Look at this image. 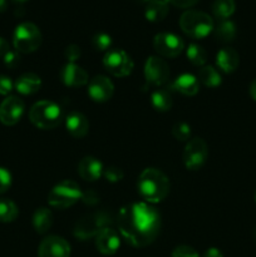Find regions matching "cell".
Wrapping results in <instances>:
<instances>
[{"instance_id":"obj_28","label":"cell","mask_w":256,"mask_h":257,"mask_svg":"<svg viewBox=\"0 0 256 257\" xmlns=\"http://www.w3.org/2000/svg\"><path fill=\"white\" fill-rule=\"evenodd\" d=\"M19 215L18 206L8 198H0V222H13Z\"/></svg>"},{"instance_id":"obj_16","label":"cell","mask_w":256,"mask_h":257,"mask_svg":"<svg viewBox=\"0 0 256 257\" xmlns=\"http://www.w3.org/2000/svg\"><path fill=\"white\" fill-rule=\"evenodd\" d=\"M63 83L68 87H83L88 83V73L75 63H68L60 73Z\"/></svg>"},{"instance_id":"obj_7","label":"cell","mask_w":256,"mask_h":257,"mask_svg":"<svg viewBox=\"0 0 256 257\" xmlns=\"http://www.w3.org/2000/svg\"><path fill=\"white\" fill-rule=\"evenodd\" d=\"M103 65L114 77H127L132 73L133 60L123 49H109L103 58Z\"/></svg>"},{"instance_id":"obj_42","label":"cell","mask_w":256,"mask_h":257,"mask_svg":"<svg viewBox=\"0 0 256 257\" xmlns=\"http://www.w3.org/2000/svg\"><path fill=\"white\" fill-rule=\"evenodd\" d=\"M8 8L7 0H0V13H4Z\"/></svg>"},{"instance_id":"obj_30","label":"cell","mask_w":256,"mask_h":257,"mask_svg":"<svg viewBox=\"0 0 256 257\" xmlns=\"http://www.w3.org/2000/svg\"><path fill=\"white\" fill-rule=\"evenodd\" d=\"M172 135L177 141L185 142L191 137V127L186 122H177L172 127Z\"/></svg>"},{"instance_id":"obj_36","label":"cell","mask_w":256,"mask_h":257,"mask_svg":"<svg viewBox=\"0 0 256 257\" xmlns=\"http://www.w3.org/2000/svg\"><path fill=\"white\" fill-rule=\"evenodd\" d=\"M4 59V64L7 65L8 68H15L20 62V55L17 50H9L7 54L3 57Z\"/></svg>"},{"instance_id":"obj_15","label":"cell","mask_w":256,"mask_h":257,"mask_svg":"<svg viewBox=\"0 0 256 257\" xmlns=\"http://www.w3.org/2000/svg\"><path fill=\"white\" fill-rule=\"evenodd\" d=\"M120 240L118 233L113 228L105 227L95 236V247L102 255L112 256L118 251Z\"/></svg>"},{"instance_id":"obj_8","label":"cell","mask_w":256,"mask_h":257,"mask_svg":"<svg viewBox=\"0 0 256 257\" xmlns=\"http://www.w3.org/2000/svg\"><path fill=\"white\" fill-rule=\"evenodd\" d=\"M208 156V147L205 141L200 137L188 141L183 151V163L190 171L200 170L206 162Z\"/></svg>"},{"instance_id":"obj_40","label":"cell","mask_w":256,"mask_h":257,"mask_svg":"<svg viewBox=\"0 0 256 257\" xmlns=\"http://www.w3.org/2000/svg\"><path fill=\"white\" fill-rule=\"evenodd\" d=\"M203 257H223V255H222V252L218 250V248L210 247L207 251H206Z\"/></svg>"},{"instance_id":"obj_4","label":"cell","mask_w":256,"mask_h":257,"mask_svg":"<svg viewBox=\"0 0 256 257\" xmlns=\"http://www.w3.org/2000/svg\"><path fill=\"white\" fill-rule=\"evenodd\" d=\"M29 119L40 130H52L62 122V108L52 100H40L30 109Z\"/></svg>"},{"instance_id":"obj_33","label":"cell","mask_w":256,"mask_h":257,"mask_svg":"<svg viewBox=\"0 0 256 257\" xmlns=\"http://www.w3.org/2000/svg\"><path fill=\"white\" fill-rule=\"evenodd\" d=\"M172 257H200L197 251L192 248L191 246L187 245H181L173 250Z\"/></svg>"},{"instance_id":"obj_32","label":"cell","mask_w":256,"mask_h":257,"mask_svg":"<svg viewBox=\"0 0 256 257\" xmlns=\"http://www.w3.org/2000/svg\"><path fill=\"white\" fill-rule=\"evenodd\" d=\"M103 176H104L107 181L114 183V182H119L120 180H123V177H124V172H123L122 168L110 166V167L103 170Z\"/></svg>"},{"instance_id":"obj_39","label":"cell","mask_w":256,"mask_h":257,"mask_svg":"<svg viewBox=\"0 0 256 257\" xmlns=\"http://www.w3.org/2000/svg\"><path fill=\"white\" fill-rule=\"evenodd\" d=\"M9 50H10L9 43H8L4 38L0 37V57H4Z\"/></svg>"},{"instance_id":"obj_22","label":"cell","mask_w":256,"mask_h":257,"mask_svg":"<svg viewBox=\"0 0 256 257\" xmlns=\"http://www.w3.org/2000/svg\"><path fill=\"white\" fill-rule=\"evenodd\" d=\"M168 14V3L166 0H151L145 9L146 19L150 22H161Z\"/></svg>"},{"instance_id":"obj_14","label":"cell","mask_w":256,"mask_h":257,"mask_svg":"<svg viewBox=\"0 0 256 257\" xmlns=\"http://www.w3.org/2000/svg\"><path fill=\"white\" fill-rule=\"evenodd\" d=\"M114 85L110 79L104 75H97L88 84V94L94 102L104 103L112 98Z\"/></svg>"},{"instance_id":"obj_41","label":"cell","mask_w":256,"mask_h":257,"mask_svg":"<svg viewBox=\"0 0 256 257\" xmlns=\"http://www.w3.org/2000/svg\"><path fill=\"white\" fill-rule=\"evenodd\" d=\"M248 92H250L251 98H252V99L256 102V78L252 80V82H251L250 89H248Z\"/></svg>"},{"instance_id":"obj_5","label":"cell","mask_w":256,"mask_h":257,"mask_svg":"<svg viewBox=\"0 0 256 257\" xmlns=\"http://www.w3.org/2000/svg\"><path fill=\"white\" fill-rule=\"evenodd\" d=\"M83 193L79 185L72 180H64L55 185L48 195V202L52 207L65 210L82 200Z\"/></svg>"},{"instance_id":"obj_37","label":"cell","mask_w":256,"mask_h":257,"mask_svg":"<svg viewBox=\"0 0 256 257\" xmlns=\"http://www.w3.org/2000/svg\"><path fill=\"white\" fill-rule=\"evenodd\" d=\"M14 88V83L7 75H0V94L8 95Z\"/></svg>"},{"instance_id":"obj_29","label":"cell","mask_w":256,"mask_h":257,"mask_svg":"<svg viewBox=\"0 0 256 257\" xmlns=\"http://www.w3.org/2000/svg\"><path fill=\"white\" fill-rule=\"evenodd\" d=\"M186 55H187L188 60L196 67H203L207 60V52L205 50V48L196 43H191L188 45V48L186 49Z\"/></svg>"},{"instance_id":"obj_23","label":"cell","mask_w":256,"mask_h":257,"mask_svg":"<svg viewBox=\"0 0 256 257\" xmlns=\"http://www.w3.org/2000/svg\"><path fill=\"white\" fill-rule=\"evenodd\" d=\"M53 213L45 207L38 208L33 215V227L38 233L43 235L50 230L53 225Z\"/></svg>"},{"instance_id":"obj_27","label":"cell","mask_w":256,"mask_h":257,"mask_svg":"<svg viewBox=\"0 0 256 257\" xmlns=\"http://www.w3.org/2000/svg\"><path fill=\"white\" fill-rule=\"evenodd\" d=\"M235 0H215L212 4V12L220 20L228 19L235 13Z\"/></svg>"},{"instance_id":"obj_25","label":"cell","mask_w":256,"mask_h":257,"mask_svg":"<svg viewBox=\"0 0 256 257\" xmlns=\"http://www.w3.org/2000/svg\"><path fill=\"white\" fill-rule=\"evenodd\" d=\"M198 82H201L206 87L216 88L221 84L222 78L212 65H203L198 70Z\"/></svg>"},{"instance_id":"obj_3","label":"cell","mask_w":256,"mask_h":257,"mask_svg":"<svg viewBox=\"0 0 256 257\" xmlns=\"http://www.w3.org/2000/svg\"><path fill=\"white\" fill-rule=\"evenodd\" d=\"M180 27L188 37L202 39L215 28L212 18L201 10H186L180 18Z\"/></svg>"},{"instance_id":"obj_2","label":"cell","mask_w":256,"mask_h":257,"mask_svg":"<svg viewBox=\"0 0 256 257\" xmlns=\"http://www.w3.org/2000/svg\"><path fill=\"white\" fill-rule=\"evenodd\" d=\"M138 192L148 203H157L165 200L170 192V181L162 171L146 168L138 178Z\"/></svg>"},{"instance_id":"obj_26","label":"cell","mask_w":256,"mask_h":257,"mask_svg":"<svg viewBox=\"0 0 256 257\" xmlns=\"http://www.w3.org/2000/svg\"><path fill=\"white\" fill-rule=\"evenodd\" d=\"M213 32H215V37L220 42H231L236 37V25L235 23L228 19L220 20L218 24L213 28Z\"/></svg>"},{"instance_id":"obj_44","label":"cell","mask_w":256,"mask_h":257,"mask_svg":"<svg viewBox=\"0 0 256 257\" xmlns=\"http://www.w3.org/2000/svg\"><path fill=\"white\" fill-rule=\"evenodd\" d=\"M142 2H146V3H148V2H151V0H142Z\"/></svg>"},{"instance_id":"obj_12","label":"cell","mask_w":256,"mask_h":257,"mask_svg":"<svg viewBox=\"0 0 256 257\" xmlns=\"http://www.w3.org/2000/svg\"><path fill=\"white\" fill-rule=\"evenodd\" d=\"M25 104L19 97L9 95L0 104V122L5 125H14L24 114Z\"/></svg>"},{"instance_id":"obj_43","label":"cell","mask_w":256,"mask_h":257,"mask_svg":"<svg viewBox=\"0 0 256 257\" xmlns=\"http://www.w3.org/2000/svg\"><path fill=\"white\" fill-rule=\"evenodd\" d=\"M13 2L14 3H25V2H28V0H13Z\"/></svg>"},{"instance_id":"obj_10","label":"cell","mask_w":256,"mask_h":257,"mask_svg":"<svg viewBox=\"0 0 256 257\" xmlns=\"http://www.w3.org/2000/svg\"><path fill=\"white\" fill-rule=\"evenodd\" d=\"M146 83L155 87H162L170 79V67L167 62L160 57L152 55L145 64Z\"/></svg>"},{"instance_id":"obj_35","label":"cell","mask_w":256,"mask_h":257,"mask_svg":"<svg viewBox=\"0 0 256 257\" xmlns=\"http://www.w3.org/2000/svg\"><path fill=\"white\" fill-rule=\"evenodd\" d=\"M80 54H82V52H80V48L78 45L70 44L65 48L64 55L67 58L68 63H75V60L80 58Z\"/></svg>"},{"instance_id":"obj_6","label":"cell","mask_w":256,"mask_h":257,"mask_svg":"<svg viewBox=\"0 0 256 257\" xmlns=\"http://www.w3.org/2000/svg\"><path fill=\"white\" fill-rule=\"evenodd\" d=\"M42 40L43 37L39 28L30 22H25L18 25L14 30V35H13L15 50L18 53H23V54L35 52L42 44Z\"/></svg>"},{"instance_id":"obj_24","label":"cell","mask_w":256,"mask_h":257,"mask_svg":"<svg viewBox=\"0 0 256 257\" xmlns=\"http://www.w3.org/2000/svg\"><path fill=\"white\" fill-rule=\"evenodd\" d=\"M151 102L153 108L158 112H168L173 104L171 90L167 88H158L151 94Z\"/></svg>"},{"instance_id":"obj_17","label":"cell","mask_w":256,"mask_h":257,"mask_svg":"<svg viewBox=\"0 0 256 257\" xmlns=\"http://www.w3.org/2000/svg\"><path fill=\"white\" fill-rule=\"evenodd\" d=\"M103 165L98 158L92 157V156H87V157L82 158L78 163V173L80 177L89 182H94V181L99 180L103 176Z\"/></svg>"},{"instance_id":"obj_46","label":"cell","mask_w":256,"mask_h":257,"mask_svg":"<svg viewBox=\"0 0 256 257\" xmlns=\"http://www.w3.org/2000/svg\"><path fill=\"white\" fill-rule=\"evenodd\" d=\"M255 237H256V231H255Z\"/></svg>"},{"instance_id":"obj_20","label":"cell","mask_w":256,"mask_h":257,"mask_svg":"<svg viewBox=\"0 0 256 257\" xmlns=\"http://www.w3.org/2000/svg\"><path fill=\"white\" fill-rule=\"evenodd\" d=\"M172 89L177 90L178 93L183 95L192 97V95L198 93L200 83H198V79L195 75L190 74V73H183V74L178 75L175 82L172 83Z\"/></svg>"},{"instance_id":"obj_38","label":"cell","mask_w":256,"mask_h":257,"mask_svg":"<svg viewBox=\"0 0 256 257\" xmlns=\"http://www.w3.org/2000/svg\"><path fill=\"white\" fill-rule=\"evenodd\" d=\"M166 2L171 3V4L178 8H190L192 5H195L198 0H166Z\"/></svg>"},{"instance_id":"obj_18","label":"cell","mask_w":256,"mask_h":257,"mask_svg":"<svg viewBox=\"0 0 256 257\" xmlns=\"http://www.w3.org/2000/svg\"><path fill=\"white\" fill-rule=\"evenodd\" d=\"M65 127L73 137L83 138L89 131V122L80 112H72L65 118Z\"/></svg>"},{"instance_id":"obj_34","label":"cell","mask_w":256,"mask_h":257,"mask_svg":"<svg viewBox=\"0 0 256 257\" xmlns=\"http://www.w3.org/2000/svg\"><path fill=\"white\" fill-rule=\"evenodd\" d=\"M12 186V175L4 167H0V193L7 192Z\"/></svg>"},{"instance_id":"obj_13","label":"cell","mask_w":256,"mask_h":257,"mask_svg":"<svg viewBox=\"0 0 256 257\" xmlns=\"http://www.w3.org/2000/svg\"><path fill=\"white\" fill-rule=\"evenodd\" d=\"M70 246L60 236H48L40 242L38 257H69Z\"/></svg>"},{"instance_id":"obj_31","label":"cell","mask_w":256,"mask_h":257,"mask_svg":"<svg viewBox=\"0 0 256 257\" xmlns=\"http://www.w3.org/2000/svg\"><path fill=\"white\" fill-rule=\"evenodd\" d=\"M92 44L94 49L99 50V52H104V50L109 49L110 45H112V38L107 33H97L93 37Z\"/></svg>"},{"instance_id":"obj_11","label":"cell","mask_w":256,"mask_h":257,"mask_svg":"<svg viewBox=\"0 0 256 257\" xmlns=\"http://www.w3.org/2000/svg\"><path fill=\"white\" fill-rule=\"evenodd\" d=\"M156 52L166 58H176L185 49V42L173 33H158L153 39Z\"/></svg>"},{"instance_id":"obj_19","label":"cell","mask_w":256,"mask_h":257,"mask_svg":"<svg viewBox=\"0 0 256 257\" xmlns=\"http://www.w3.org/2000/svg\"><path fill=\"white\" fill-rule=\"evenodd\" d=\"M216 64L223 73H232L240 64L238 53L233 48H222L216 55Z\"/></svg>"},{"instance_id":"obj_1","label":"cell","mask_w":256,"mask_h":257,"mask_svg":"<svg viewBox=\"0 0 256 257\" xmlns=\"http://www.w3.org/2000/svg\"><path fill=\"white\" fill-rule=\"evenodd\" d=\"M118 228L131 246L146 247L151 245L160 233V213L148 203H130L120 208L118 213Z\"/></svg>"},{"instance_id":"obj_45","label":"cell","mask_w":256,"mask_h":257,"mask_svg":"<svg viewBox=\"0 0 256 257\" xmlns=\"http://www.w3.org/2000/svg\"><path fill=\"white\" fill-rule=\"evenodd\" d=\"M255 201H256V193H255Z\"/></svg>"},{"instance_id":"obj_21","label":"cell","mask_w":256,"mask_h":257,"mask_svg":"<svg viewBox=\"0 0 256 257\" xmlns=\"http://www.w3.org/2000/svg\"><path fill=\"white\" fill-rule=\"evenodd\" d=\"M14 88L18 90V93L24 95H30L37 93L42 88V79L37 74L33 73H25L20 75L14 83Z\"/></svg>"},{"instance_id":"obj_9","label":"cell","mask_w":256,"mask_h":257,"mask_svg":"<svg viewBox=\"0 0 256 257\" xmlns=\"http://www.w3.org/2000/svg\"><path fill=\"white\" fill-rule=\"evenodd\" d=\"M108 222L109 218L103 212L85 216L75 225L74 236L79 240H88L93 236H97L103 228L108 227Z\"/></svg>"}]
</instances>
